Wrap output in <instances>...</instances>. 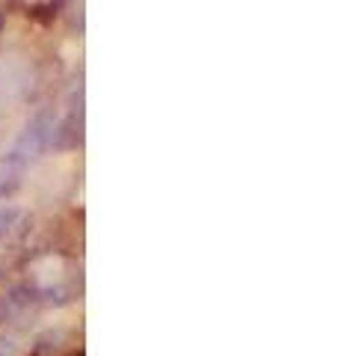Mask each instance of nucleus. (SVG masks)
I'll use <instances>...</instances> for the list:
<instances>
[{
	"mask_svg": "<svg viewBox=\"0 0 338 356\" xmlns=\"http://www.w3.org/2000/svg\"><path fill=\"white\" fill-rule=\"evenodd\" d=\"M65 131H69V122H60V116L51 113V110H39V113L30 116L24 131H21L15 152L21 158H39L48 149L63 146Z\"/></svg>",
	"mask_w": 338,
	"mask_h": 356,
	"instance_id": "f257e3e1",
	"label": "nucleus"
},
{
	"mask_svg": "<svg viewBox=\"0 0 338 356\" xmlns=\"http://www.w3.org/2000/svg\"><path fill=\"white\" fill-rule=\"evenodd\" d=\"M36 86V69L24 54H6L0 60V98L3 102H24Z\"/></svg>",
	"mask_w": 338,
	"mask_h": 356,
	"instance_id": "f03ea898",
	"label": "nucleus"
},
{
	"mask_svg": "<svg viewBox=\"0 0 338 356\" xmlns=\"http://www.w3.org/2000/svg\"><path fill=\"white\" fill-rule=\"evenodd\" d=\"M24 172H27V158H21L18 152H9V154H0V199L13 196L21 181H24Z\"/></svg>",
	"mask_w": 338,
	"mask_h": 356,
	"instance_id": "7ed1b4c3",
	"label": "nucleus"
},
{
	"mask_svg": "<svg viewBox=\"0 0 338 356\" xmlns=\"http://www.w3.org/2000/svg\"><path fill=\"white\" fill-rule=\"evenodd\" d=\"M24 229V211L15 205H0V243L13 241Z\"/></svg>",
	"mask_w": 338,
	"mask_h": 356,
	"instance_id": "20e7f679",
	"label": "nucleus"
},
{
	"mask_svg": "<svg viewBox=\"0 0 338 356\" xmlns=\"http://www.w3.org/2000/svg\"><path fill=\"white\" fill-rule=\"evenodd\" d=\"M0 321H3V306H0Z\"/></svg>",
	"mask_w": 338,
	"mask_h": 356,
	"instance_id": "39448f33",
	"label": "nucleus"
}]
</instances>
